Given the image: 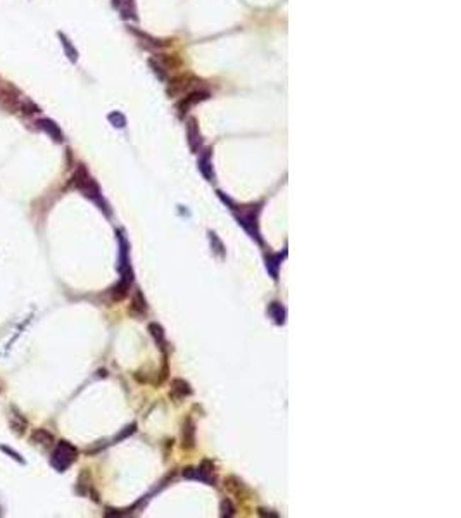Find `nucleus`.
I'll list each match as a JSON object with an SVG mask.
<instances>
[{"label":"nucleus","mask_w":461,"mask_h":518,"mask_svg":"<svg viewBox=\"0 0 461 518\" xmlns=\"http://www.w3.org/2000/svg\"><path fill=\"white\" fill-rule=\"evenodd\" d=\"M195 83H201V80H199L197 76H194V74H190V73L180 74V76L173 78V80L169 81V85H168V95H169V97L182 95L183 92H187V90H190V89H192V85H195Z\"/></svg>","instance_id":"nucleus-1"},{"label":"nucleus","mask_w":461,"mask_h":518,"mask_svg":"<svg viewBox=\"0 0 461 518\" xmlns=\"http://www.w3.org/2000/svg\"><path fill=\"white\" fill-rule=\"evenodd\" d=\"M74 459H76V449H74L71 444H67L66 441H62L59 444V448L56 449V453H54L52 463L59 470H64L66 466H69Z\"/></svg>","instance_id":"nucleus-2"},{"label":"nucleus","mask_w":461,"mask_h":518,"mask_svg":"<svg viewBox=\"0 0 461 518\" xmlns=\"http://www.w3.org/2000/svg\"><path fill=\"white\" fill-rule=\"evenodd\" d=\"M209 97H211V93H209L208 90H195V92L187 93V95L183 97V99L178 102V111H180V114L183 116V114L188 113V111H190L192 107L195 106V104L204 102V100H208Z\"/></svg>","instance_id":"nucleus-3"},{"label":"nucleus","mask_w":461,"mask_h":518,"mask_svg":"<svg viewBox=\"0 0 461 518\" xmlns=\"http://www.w3.org/2000/svg\"><path fill=\"white\" fill-rule=\"evenodd\" d=\"M187 137H188V145L194 152L199 151L202 144V138H201V131H199V124L195 118H188L187 120Z\"/></svg>","instance_id":"nucleus-4"},{"label":"nucleus","mask_w":461,"mask_h":518,"mask_svg":"<svg viewBox=\"0 0 461 518\" xmlns=\"http://www.w3.org/2000/svg\"><path fill=\"white\" fill-rule=\"evenodd\" d=\"M190 394H192V389H190V384H188L187 380H183V378H173L171 392H169V396H171L173 399L187 397V396H190Z\"/></svg>","instance_id":"nucleus-5"},{"label":"nucleus","mask_w":461,"mask_h":518,"mask_svg":"<svg viewBox=\"0 0 461 518\" xmlns=\"http://www.w3.org/2000/svg\"><path fill=\"white\" fill-rule=\"evenodd\" d=\"M195 444V427L190 420H187V423L183 425V448L192 449Z\"/></svg>","instance_id":"nucleus-6"},{"label":"nucleus","mask_w":461,"mask_h":518,"mask_svg":"<svg viewBox=\"0 0 461 518\" xmlns=\"http://www.w3.org/2000/svg\"><path fill=\"white\" fill-rule=\"evenodd\" d=\"M199 169L204 175L208 180H213V168H211V154L209 151H206L204 154L199 157Z\"/></svg>","instance_id":"nucleus-7"},{"label":"nucleus","mask_w":461,"mask_h":518,"mask_svg":"<svg viewBox=\"0 0 461 518\" xmlns=\"http://www.w3.org/2000/svg\"><path fill=\"white\" fill-rule=\"evenodd\" d=\"M130 31H131V33H135V35H137V36H138V38H142V40H147V42H145V45H151V47H154V49H162V47H168V45H169V43H166V42H161V40L154 38V36L147 35V33L140 31V30H135V28H130Z\"/></svg>","instance_id":"nucleus-8"},{"label":"nucleus","mask_w":461,"mask_h":518,"mask_svg":"<svg viewBox=\"0 0 461 518\" xmlns=\"http://www.w3.org/2000/svg\"><path fill=\"white\" fill-rule=\"evenodd\" d=\"M121 9V18L123 19H135L137 21V9H135V0H124L123 4L120 5Z\"/></svg>","instance_id":"nucleus-9"},{"label":"nucleus","mask_w":461,"mask_h":518,"mask_svg":"<svg viewBox=\"0 0 461 518\" xmlns=\"http://www.w3.org/2000/svg\"><path fill=\"white\" fill-rule=\"evenodd\" d=\"M130 282H131V276H130V278H123L116 287H114V289H113V299L114 301H121V299H124V297H126L128 289H130Z\"/></svg>","instance_id":"nucleus-10"},{"label":"nucleus","mask_w":461,"mask_h":518,"mask_svg":"<svg viewBox=\"0 0 461 518\" xmlns=\"http://www.w3.org/2000/svg\"><path fill=\"white\" fill-rule=\"evenodd\" d=\"M59 38H61V43H62V47H64V52H66L67 59H69L71 62H76V61H78V50L74 49L73 45H71V42L66 38V35H64V33H59Z\"/></svg>","instance_id":"nucleus-11"},{"label":"nucleus","mask_w":461,"mask_h":518,"mask_svg":"<svg viewBox=\"0 0 461 518\" xmlns=\"http://www.w3.org/2000/svg\"><path fill=\"white\" fill-rule=\"evenodd\" d=\"M149 330H151L152 337L155 338V342H157V345L161 347L162 351H164V345H166V338H164V330H162L161 325L157 323H151L149 325Z\"/></svg>","instance_id":"nucleus-12"},{"label":"nucleus","mask_w":461,"mask_h":518,"mask_svg":"<svg viewBox=\"0 0 461 518\" xmlns=\"http://www.w3.org/2000/svg\"><path fill=\"white\" fill-rule=\"evenodd\" d=\"M38 124H40V126H42L45 131H49V133L52 135V137L56 138V140H59V142L62 140V133H61V130H59V128H57L56 124H54L50 120H42V121H38Z\"/></svg>","instance_id":"nucleus-13"},{"label":"nucleus","mask_w":461,"mask_h":518,"mask_svg":"<svg viewBox=\"0 0 461 518\" xmlns=\"http://www.w3.org/2000/svg\"><path fill=\"white\" fill-rule=\"evenodd\" d=\"M33 442L36 444H43V446H50L54 442V437L47 432V430H36L35 434L31 435Z\"/></svg>","instance_id":"nucleus-14"},{"label":"nucleus","mask_w":461,"mask_h":518,"mask_svg":"<svg viewBox=\"0 0 461 518\" xmlns=\"http://www.w3.org/2000/svg\"><path fill=\"white\" fill-rule=\"evenodd\" d=\"M270 314L275 318V321H277L278 325H282L283 321H285V309H283L282 304H278V303L271 304V306H270Z\"/></svg>","instance_id":"nucleus-15"},{"label":"nucleus","mask_w":461,"mask_h":518,"mask_svg":"<svg viewBox=\"0 0 461 518\" xmlns=\"http://www.w3.org/2000/svg\"><path fill=\"white\" fill-rule=\"evenodd\" d=\"M219 511H221V517H233L235 515V506H233V503L230 499H223L221 504H219Z\"/></svg>","instance_id":"nucleus-16"},{"label":"nucleus","mask_w":461,"mask_h":518,"mask_svg":"<svg viewBox=\"0 0 461 518\" xmlns=\"http://www.w3.org/2000/svg\"><path fill=\"white\" fill-rule=\"evenodd\" d=\"M133 309H137L138 313H145V311H147V304H145V299L140 292H137L133 297Z\"/></svg>","instance_id":"nucleus-17"},{"label":"nucleus","mask_w":461,"mask_h":518,"mask_svg":"<svg viewBox=\"0 0 461 518\" xmlns=\"http://www.w3.org/2000/svg\"><path fill=\"white\" fill-rule=\"evenodd\" d=\"M278 261H280V256H271L270 259H268L266 266L268 270H270V273L273 275V278H277V275H278Z\"/></svg>","instance_id":"nucleus-18"},{"label":"nucleus","mask_w":461,"mask_h":518,"mask_svg":"<svg viewBox=\"0 0 461 518\" xmlns=\"http://www.w3.org/2000/svg\"><path fill=\"white\" fill-rule=\"evenodd\" d=\"M107 118H109L111 123H113L114 126H118V128H123L124 124H126V120H124V116H123L121 113H118V111H116V113H111Z\"/></svg>","instance_id":"nucleus-19"},{"label":"nucleus","mask_w":461,"mask_h":518,"mask_svg":"<svg viewBox=\"0 0 461 518\" xmlns=\"http://www.w3.org/2000/svg\"><path fill=\"white\" fill-rule=\"evenodd\" d=\"M149 64H151V67H152V69H154V74H155V76H157L159 80L166 81V69H164V67H162L159 62L155 64V61H154V59H151V61H149Z\"/></svg>","instance_id":"nucleus-20"},{"label":"nucleus","mask_w":461,"mask_h":518,"mask_svg":"<svg viewBox=\"0 0 461 518\" xmlns=\"http://www.w3.org/2000/svg\"><path fill=\"white\" fill-rule=\"evenodd\" d=\"M226 487L232 490H235V492H240V487H242V482H240L237 477H228V479L225 480Z\"/></svg>","instance_id":"nucleus-21"},{"label":"nucleus","mask_w":461,"mask_h":518,"mask_svg":"<svg viewBox=\"0 0 461 518\" xmlns=\"http://www.w3.org/2000/svg\"><path fill=\"white\" fill-rule=\"evenodd\" d=\"M257 513H259V515H261V517H271V518H278V515H277V513H271V511H270V510H263V508H259V510H257Z\"/></svg>","instance_id":"nucleus-22"},{"label":"nucleus","mask_w":461,"mask_h":518,"mask_svg":"<svg viewBox=\"0 0 461 518\" xmlns=\"http://www.w3.org/2000/svg\"><path fill=\"white\" fill-rule=\"evenodd\" d=\"M113 5H114V7H120V5H121V0H113Z\"/></svg>","instance_id":"nucleus-23"}]
</instances>
